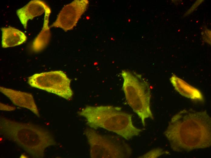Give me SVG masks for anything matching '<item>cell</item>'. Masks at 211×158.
I'll return each mask as SVG.
<instances>
[{"label":"cell","mask_w":211,"mask_h":158,"mask_svg":"<svg viewBox=\"0 0 211 158\" xmlns=\"http://www.w3.org/2000/svg\"><path fill=\"white\" fill-rule=\"evenodd\" d=\"M211 120L206 111L183 110L172 117L164 134L174 151L208 147L211 144Z\"/></svg>","instance_id":"cell-1"},{"label":"cell","mask_w":211,"mask_h":158,"mask_svg":"<svg viewBox=\"0 0 211 158\" xmlns=\"http://www.w3.org/2000/svg\"><path fill=\"white\" fill-rule=\"evenodd\" d=\"M0 130L3 137L15 143L32 157H43L46 149L56 144L49 131L33 123L1 117Z\"/></svg>","instance_id":"cell-2"},{"label":"cell","mask_w":211,"mask_h":158,"mask_svg":"<svg viewBox=\"0 0 211 158\" xmlns=\"http://www.w3.org/2000/svg\"><path fill=\"white\" fill-rule=\"evenodd\" d=\"M93 129L102 128L114 132L129 140L137 136L142 129L135 126L132 115L119 107L110 105L86 106L79 112Z\"/></svg>","instance_id":"cell-3"},{"label":"cell","mask_w":211,"mask_h":158,"mask_svg":"<svg viewBox=\"0 0 211 158\" xmlns=\"http://www.w3.org/2000/svg\"><path fill=\"white\" fill-rule=\"evenodd\" d=\"M121 75L123 80L122 89L127 103L145 126L146 119H153L150 106L149 85L140 74L123 70Z\"/></svg>","instance_id":"cell-4"},{"label":"cell","mask_w":211,"mask_h":158,"mask_svg":"<svg viewBox=\"0 0 211 158\" xmlns=\"http://www.w3.org/2000/svg\"><path fill=\"white\" fill-rule=\"evenodd\" d=\"M90 148L92 158H126L132 154V149L124 140L117 136L103 135L92 128L84 131Z\"/></svg>","instance_id":"cell-5"},{"label":"cell","mask_w":211,"mask_h":158,"mask_svg":"<svg viewBox=\"0 0 211 158\" xmlns=\"http://www.w3.org/2000/svg\"><path fill=\"white\" fill-rule=\"evenodd\" d=\"M71 81L62 71L56 70L35 74L28 78V82L32 87L69 100L73 94Z\"/></svg>","instance_id":"cell-6"},{"label":"cell","mask_w":211,"mask_h":158,"mask_svg":"<svg viewBox=\"0 0 211 158\" xmlns=\"http://www.w3.org/2000/svg\"><path fill=\"white\" fill-rule=\"evenodd\" d=\"M88 3L87 0H76L65 5L50 27L59 28L65 32L72 29L85 12Z\"/></svg>","instance_id":"cell-7"},{"label":"cell","mask_w":211,"mask_h":158,"mask_svg":"<svg viewBox=\"0 0 211 158\" xmlns=\"http://www.w3.org/2000/svg\"><path fill=\"white\" fill-rule=\"evenodd\" d=\"M0 90L15 105L28 109L37 116H39L37 107L31 94L1 86Z\"/></svg>","instance_id":"cell-8"},{"label":"cell","mask_w":211,"mask_h":158,"mask_svg":"<svg viewBox=\"0 0 211 158\" xmlns=\"http://www.w3.org/2000/svg\"><path fill=\"white\" fill-rule=\"evenodd\" d=\"M48 5L45 2L40 0H33L24 7L18 9L17 15L24 28L26 29L28 21L45 12Z\"/></svg>","instance_id":"cell-9"},{"label":"cell","mask_w":211,"mask_h":158,"mask_svg":"<svg viewBox=\"0 0 211 158\" xmlns=\"http://www.w3.org/2000/svg\"><path fill=\"white\" fill-rule=\"evenodd\" d=\"M2 32V46L8 48L20 45L25 42L27 37L22 31L9 26L1 28Z\"/></svg>","instance_id":"cell-10"},{"label":"cell","mask_w":211,"mask_h":158,"mask_svg":"<svg viewBox=\"0 0 211 158\" xmlns=\"http://www.w3.org/2000/svg\"><path fill=\"white\" fill-rule=\"evenodd\" d=\"M171 82L175 90L182 96L194 101H203L204 99L201 92L175 76H172Z\"/></svg>","instance_id":"cell-11"},{"label":"cell","mask_w":211,"mask_h":158,"mask_svg":"<svg viewBox=\"0 0 211 158\" xmlns=\"http://www.w3.org/2000/svg\"><path fill=\"white\" fill-rule=\"evenodd\" d=\"M51 12L50 8L47 6L45 12L43 28L32 43V49L35 52H38L43 50L49 42L51 33L48 24Z\"/></svg>","instance_id":"cell-12"},{"label":"cell","mask_w":211,"mask_h":158,"mask_svg":"<svg viewBox=\"0 0 211 158\" xmlns=\"http://www.w3.org/2000/svg\"><path fill=\"white\" fill-rule=\"evenodd\" d=\"M166 152L160 148L152 150L144 155L139 156L141 158H156L158 157L165 153Z\"/></svg>","instance_id":"cell-13"},{"label":"cell","mask_w":211,"mask_h":158,"mask_svg":"<svg viewBox=\"0 0 211 158\" xmlns=\"http://www.w3.org/2000/svg\"><path fill=\"white\" fill-rule=\"evenodd\" d=\"M203 38L206 43L211 44V31L209 29L206 28L203 32Z\"/></svg>","instance_id":"cell-14"},{"label":"cell","mask_w":211,"mask_h":158,"mask_svg":"<svg viewBox=\"0 0 211 158\" xmlns=\"http://www.w3.org/2000/svg\"><path fill=\"white\" fill-rule=\"evenodd\" d=\"M204 0H197L193 5V6L189 9L185 13L184 15H187L190 14L193 12L198 6Z\"/></svg>","instance_id":"cell-15"},{"label":"cell","mask_w":211,"mask_h":158,"mask_svg":"<svg viewBox=\"0 0 211 158\" xmlns=\"http://www.w3.org/2000/svg\"><path fill=\"white\" fill-rule=\"evenodd\" d=\"M15 107L8 106L0 103V110L6 111H12L14 110Z\"/></svg>","instance_id":"cell-16"}]
</instances>
